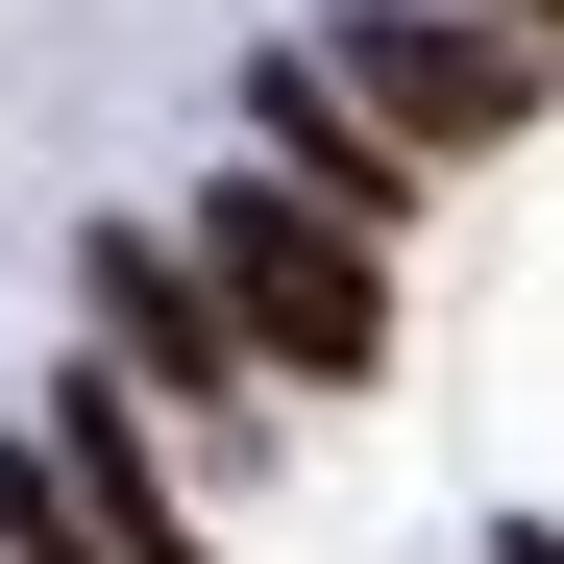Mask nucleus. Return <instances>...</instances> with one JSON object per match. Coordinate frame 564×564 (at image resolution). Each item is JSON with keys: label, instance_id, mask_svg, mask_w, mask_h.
Masks as SVG:
<instances>
[{"label": "nucleus", "instance_id": "6", "mask_svg": "<svg viewBox=\"0 0 564 564\" xmlns=\"http://www.w3.org/2000/svg\"><path fill=\"white\" fill-rule=\"evenodd\" d=\"M0 564H123V540H99V491H74V466H50V417L0 442Z\"/></svg>", "mask_w": 564, "mask_h": 564}, {"label": "nucleus", "instance_id": "1", "mask_svg": "<svg viewBox=\"0 0 564 564\" xmlns=\"http://www.w3.org/2000/svg\"><path fill=\"white\" fill-rule=\"evenodd\" d=\"M197 270H221L246 368H295V393H368V368H393V246L319 221L295 172H221V197H197Z\"/></svg>", "mask_w": 564, "mask_h": 564}, {"label": "nucleus", "instance_id": "8", "mask_svg": "<svg viewBox=\"0 0 564 564\" xmlns=\"http://www.w3.org/2000/svg\"><path fill=\"white\" fill-rule=\"evenodd\" d=\"M491 25H540V50H564V0H491Z\"/></svg>", "mask_w": 564, "mask_h": 564}, {"label": "nucleus", "instance_id": "2", "mask_svg": "<svg viewBox=\"0 0 564 564\" xmlns=\"http://www.w3.org/2000/svg\"><path fill=\"white\" fill-rule=\"evenodd\" d=\"M319 74H344V99L393 123L417 172H442V148H516L564 50H540V25H491V0H344V50H319Z\"/></svg>", "mask_w": 564, "mask_h": 564}, {"label": "nucleus", "instance_id": "5", "mask_svg": "<svg viewBox=\"0 0 564 564\" xmlns=\"http://www.w3.org/2000/svg\"><path fill=\"white\" fill-rule=\"evenodd\" d=\"M50 466L99 491V540H123V564H197V491L148 466V393H123V368H74V393H50Z\"/></svg>", "mask_w": 564, "mask_h": 564}, {"label": "nucleus", "instance_id": "3", "mask_svg": "<svg viewBox=\"0 0 564 564\" xmlns=\"http://www.w3.org/2000/svg\"><path fill=\"white\" fill-rule=\"evenodd\" d=\"M74 295H99L123 393H172V417H246V393H270L246 319H221V270H197V221H74Z\"/></svg>", "mask_w": 564, "mask_h": 564}, {"label": "nucleus", "instance_id": "7", "mask_svg": "<svg viewBox=\"0 0 564 564\" xmlns=\"http://www.w3.org/2000/svg\"><path fill=\"white\" fill-rule=\"evenodd\" d=\"M491 564H564V516H516V540H491Z\"/></svg>", "mask_w": 564, "mask_h": 564}, {"label": "nucleus", "instance_id": "4", "mask_svg": "<svg viewBox=\"0 0 564 564\" xmlns=\"http://www.w3.org/2000/svg\"><path fill=\"white\" fill-rule=\"evenodd\" d=\"M246 123H270V172H295V197H319V221H368V246H393V221H417V148H393V123H368V99H344V74H319V50H270V74H246Z\"/></svg>", "mask_w": 564, "mask_h": 564}]
</instances>
